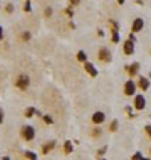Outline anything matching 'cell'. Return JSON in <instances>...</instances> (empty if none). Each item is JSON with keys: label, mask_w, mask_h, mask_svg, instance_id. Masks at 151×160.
Returning <instances> with one entry per match:
<instances>
[{"label": "cell", "mask_w": 151, "mask_h": 160, "mask_svg": "<svg viewBox=\"0 0 151 160\" xmlns=\"http://www.w3.org/2000/svg\"><path fill=\"white\" fill-rule=\"evenodd\" d=\"M35 136H37V131H35V128L32 126H24L21 128V138L26 140V142H30L35 139Z\"/></svg>", "instance_id": "1"}, {"label": "cell", "mask_w": 151, "mask_h": 160, "mask_svg": "<svg viewBox=\"0 0 151 160\" xmlns=\"http://www.w3.org/2000/svg\"><path fill=\"white\" fill-rule=\"evenodd\" d=\"M17 88L18 89H21V91H26L29 88V85H30V77L27 76V74H20L18 76V79H17Z\"/></svg>", "instance_id": "2"}, {"label": "cell", "mask_w": 151, "mask_h": 160, "mask_svg": "<svg viewBox=\"0 0 151 160\" xmlns=\"http://www.w3.org/2000/svg\"><path fill=\"white\" fill-rule=\"evenodd\" d=\"M133 106H135L136 110H144L145 106H147V100H145V95L138 94L135 95V100H133Z\"/></svg>", "instance_id": "3"}, {"label": "cell", "mask_w": 151, "mask_h": 160, "mask_svg": "<svg viewBox=\"0 0 151 160\" xmlns=\"http://www.w3.org/2000/svg\"><path fill=\"white\" fill-rule=\"evenodd\" d=\"M97 56H98V59L101 62H104V64H107V62L112 60V53H110V50L107 47H101L98 50V55H97Z\"/></svg>", "instance_id": "4"}, {"label": "cell", "mask_w": 151, "mask_h": 160, "mask_svg": "<svg viewBox=\"0 0 151 160\" xmlns=\"http://www.w3.org/2000/svg\"><path fill=\"white\" fill-rule=\"evenodd\" d=\"M124 94L127 97H133L136 94V83L133 80H127L126 85H124Z\"/></svg>", "instance_id": "5"}, {"label": "cell", "mask_w": 151, "mask_h": 160, "mask_svg": "<svg viewBox=\"0 0 151 160\" xmlns=\"http://www.w3.org/2000/svg\"><path fill=\"white\" fill-rule=\"evenodd\" d=\"M104 121H106V113H104V112H101V110L94 112V115H92V122L95 124V126H100V124H103Z\"/></svg>", "instance_id": "6"}, {"label": "cell", "mask_w": 151, "mask_h": 160, "mask_svg": "<svg viewBox=\"0 0 151 160\" xmlns=\"http://www.w3.org/2000/svg\"><path fill=\"white\" fill-rule=\"evenodd\" d=\"M122 50H124V55H127V56L133 55V53H135V41L127 39L122 46Z\"/></svg>", "instance_id": "7"}, {"label": "cell", "mask_w": 151, "mask_h": 160, "mask_svg": "<svg viewBox=\"0 0 151 160\" xmlns=\"http://www.w3.org/2000/svg\"><path fill=\"white\" fill-rule=\"evenodd\" d=\"M83 68H85V71H86V73L88 74H89L91 77H97V76H98V69H97L92 64H91V62H83Z\"/></svg>", "instance_id": "8"}, {"label": "cell", "mask_w": 151, "mask_h": 160, "mask_svg": "<svg viewBox=\"0 0 151 160\" xmlns=\"http://www.w3.org/2000/svg\"><path fill=\"white\" fill-rule=\"evenodd\" d=\"M144 26H145V21L142 18H135V20H133V24H131V32L133 33L140 32L142 29H144Z\"/></svg>", "instance_id": "9"}, {"label": "cell", "mask_w": 151, "mask_h": 160, "mask_svg": "<svg viewBox=\"0 0 151 160\" xmlns=\"http://www.w3.org/2000/svg\"><path fill=\"white\" fill-rule=\"evenodd\" d=\"M139 68H140V64L139 62H133L131 65H127V73H129V76L133 79L138 73H139Z\"/></svg>", "instance_id": "10"}, {"label": "cell", "mask_w": 151, "mask_h": 160, "mask_svg": "<svg viewBox=\"0 0 151 160\" xmlns=\"http://www.w3.org/2000/svg\"><path fill=\"white\" fill-rule=\"evenodd\" d=\"M56 147V140H50L46 145H42V154H48L50 151Z\"/></svg>", "instance_id": "11"}, {"label": "cell", "mask_w": 151, "mask_h": 160, "mask_svg": "<svg viewBox=\"0 0 151 160\" xmlns=\"http://www.w3.org/2000/svg\"><path fill=\"white\" fill-rule=\"evenodd\" d=\"M139 88L142 91H148V88H150V80L147 77H139Z\"/></svg>", "instance_id": "12"}, {"label": "cell", "mask_w": 151, "mask_h": 160, "mask_svg": "<svg viewBox=\"0 0 151 160\" xmlns=\"http://www.w3.org/2000/svg\"><path fill=\"white\" fill-rule=\"evenodd\" d=\"M73 149H74L73 142H71V140H65V144H64V153L65 154H71V153H73Z\"/></svg>", "instance_id": "13"}, {"label": "cell", "mask_w": 151, "mask_h": 160, "mask_svg": "<svg viewBox=\"0 0 151 160\" xmlns=\"http://www.w3.org/2000/svg\"><path fill=\"white\" fill-rule=\"evenodd\" d=\"M35 115H37V109H35V107H27L24 110V116L26 118H33Z\"/></svg>", "instance_id": "14"}, {"label": "cell", "mask_w": 151, "mask_h": 160, "mask_svg": "<svg viewBox=\"0 0 151 160\" xmlns=\"http://www.w3.org/2000/svg\"><path fill=\"white\" fill-rule=\"evenodd\" d=\"M77 60L79 62H86L88 60V56H86V53L83 50H79L77 51Z\"/></svg>", "instance_id": "15"}, {"label": "cell", "mask_w": 151, "mask_h": 160, "mask_svg": "<svg viewBox=\"0 0 151 160\" xmlns=\"http://www.w3.org/2000/svg\"><path fill=\"white\" fill-rule=\"evenodd\" d=\"M30 38H32V33H30L29 30H24V32L20 35V39H21V41H26V42L30 41Z\"/></svg>", "instance_id": "16"}, {"label": "cell", "mask_w": 151, "mask_h": 160, "mask_svg": "<svg viewBox=\"0 0 151 160\" xmlns=\"http://www.w3.org/2000/svg\"><path fill=\"white\" fill-rule=\"evenodd\" d=\"M101 133H103V130H101L100 127H95V128L91 130V136H92V138H100Z\"/></svg>", "instance_id": "17"}, {"label": "cell", "mask_w": 151, "mask_h": 160, "mask_svg": "<svg viewBox=\"0 0 151 160\" xmlns=\"http://www.w3.org/2000/svg\"><path fill=\"white\" fill-rule=\"evenodd\" d=\"M24 157L26 159H30V160H37L38 159V156L35 154V153H32V151H24Z\"/></svg>", "instance_id": "18"}, {"label": "cell", "mask_w": 151, "mask_h": 160, "mask_svg": "<svg viewBox=\"0 0 151 160\" xmlns=\"http://www.w3.org/2000/svg\"><path fill=\"white\" fill-rule=\"evenodd\" d=\"M109 130L112 131V133H115L118 130V119H113L112 122H110V126H109Z\"/></svg>", "instance_id": "19"}, {"label": "cell", "mask_w": 151, "mask_h": 160, "mask_svg": "<svg viewBox=\"0 0 151 160\" xmlns=\"http://www.w3.org/2000/svg\"><path fill=\"white\" fill-rule=\"evenodd\" d=\"M23 11H24V12H32V5H30V0H26V2H24Z\"/></svg>", "instance_id": "20"}, {"label": "cell", "mask_w": 151, "mask_h": 160, "mask_svg": "<svg viewBox=\"0 0 151 160\" xmlns=\"http://www.w3.org/2000/svg\"><path fill=\"white\" fill-rule=\"evenodd\" d=\"M112 42L113 44L119 42V32H112Z\"/></svg>", "instance_id": "21"}, {"label": "cell", "mask_w": 151, "mask_h": 160, "mask_svg": "<svg viewBox=\"0 0 151 160\" xmlns=\"http://www.w3.org/2000/svg\"><path fill=\"white\" fill-rule=\"evenodd\" d=\"M106 151H107V147H103V148H100L98 151H97V156H98V157L104 156V154H106Z\"/></svg>", "instance_id": "22"}, {"label": "cell", "mask_w": 151, "mask_h": 160, "mask_svg": "<svg viewBox=\"0 0 151 160\" xmlns=\"http://www.w3.org/2000/svg\"><path fill=\"white\" fill-rule=\"evenodd\" d=\"M44 121H46V124H53V118L50 116V115H44Z\"/></svg>", "instance_id": "23"}, {"label": "cell", "mask_w": 151, "mask_h": 160, "mask_svg": "<svg viewBox=\"0 0 151 160\" xmlns=\"http://www.w3.org/2000/svg\"><path fill=\"white\" fill-rule=\"evenodd\" d=\"M44 15H46V17H51V15H53V9H51L50 6L46 8V11H44Z\"/></svg>", "instance_id": "24"}, {"label": "cell", "mask_w": 151, "mask_h": 160, "mask_svg": "<svg viewBox=\"0 0 151 160\" xmlns=\"http://www.w3.org/2000/svg\"><path fill=\"white\" fill-rule=\"evenodd\" d=\"M6 12H8V14L14 12V5H12V3H8V5H6Z\"/></svg>", "instance_id": "25"}, {"label": "cell", "mask_w": 151, "mask_h": 160, "mask_svg": "<svg viewBox=\"0 0 151 160\" xmlns=\"http://www.w3.org/2000/svg\"><path fill=\"white\" fill-rule=\"evenodd\" d=\"M131 159H135V160H136V159H144V156H142L140 153H136V154L131 156Z\"/></svg>", "instance_id": "26"}, {"label": "cell", "mask_w": 151, "mask_h": 160, "mask_svg": "<svg viewBox=\"0 0 151 160\" xmlns=\"http://www.w3.org/2000/svg\"><path fill=\"white\" fill-rule=\"evenodd\" d=\"M65 12H67V15H68V17H73V15H74V11L71 9V8H68V9H67Z\"/></svg>", "instance_id": "27"}, {"label": "cell", "mask_w": 151, "mask_h": 160, "mask_svg": "<svg viewBox=\"0 0 151 160\" xmlns=\"http://www.w3.org/2000/svg\"><path fill=\"white\" fill-rule=\"evenodd\" d=\"M70 3H71V6H77L80 3V0H70Z\"/></svg>", "instance_id": "28"}, {"label": "cell", "mask_w": 151, "mask_h": 160, "mask_svg": "<svg viewBox=\"0 0 151 160\" xmlns=\"http://www.w3.org/2000/svg\"><path fill=\"white\" fill-rule=\"evenodd\" d=\"M145 131L148 133V136L151 138V126H145Z\"/></svg>", "instance_id": "29"}, {"label": "cell", "mask_w": 151, "mask_h": 160, "mask_svg": "<svg viewBox=\"0 0 151 160\" xmlns=\"http://www.w3.org/2000/svg\"><path fill=\"white\" fill-rule=\"evenodd\" d=\"M3 115H5V113H3V110L0 109V124H2V122H3V119H5V116H3Z\"/></svg>", "instance_id": "30"}, {"label": "cell", "mask_w": 151, "mask_h": 160, "mask_svg": "<svg viewBox=\"0 0 151 160\" xmlns=\"http://www.w3.org/2000/svg\"><path fill=\"white\" fill-rule=\"evenodd\" d=\"M2 39H3V27L0 26V41H2Z\"/></svg>", "instance_id": "31"}, {"label": "cell", "mask_w": 151, "mask_h": 160, "mask_svg": "<svg viewBox=\"0 0 151 160\" xmlns=\"http://www.w3.org/2000/svg\"><path fill=\"white\" fill-rule=\"evenodd\" d=\"M129 39H131V41H136V38H135V35H133V33H131L130 36H129Z\"/></svg>", "instance_id": "32"}, {"label": "cell", "mask_w": 151, "mask_h": 160, "mask_svg": "<svg viewBox=\"0 0 151 160\" xmlns=\"http://www.w3.org/2000/svg\"><path fill=\"white\" fill-rule=\"evenodd\" d=\"M124 2H126V0H118V3H119V5H122Z\"/></svg>", "instance_id": "33"}, {"label": "cell", "mask_w": 151, "mask_h": 160, "mask_svg": "<svg viewBox=\"0 0 151 160\" xmlns=\"http://www.w3.org/2000/svg\"><path fill=\"white\" fill-rule=\"evenodd\" d=\"M150 153H151V151H150Z\"/></svg>", "instance_id": "34"}]
</instances>
